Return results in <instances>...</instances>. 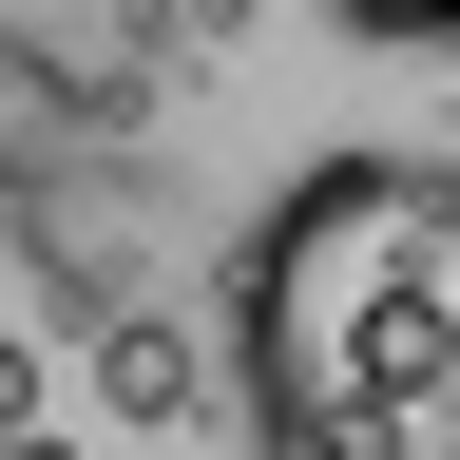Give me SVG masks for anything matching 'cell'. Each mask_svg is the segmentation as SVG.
<instances>
[{
	"instance_id": "5",
	"label": "cell",
	"mask_w": 460,
	"mask_h": 460,
	"mask_svg": "<svg viewBox=\"0 0 460 460\" xmlns=\"http://www.w3.org/2000/svg\"><path fill=\"white\" fill-rule=\"evenodd\" d=\"M39 402H58V365H39V345H20V326H0V441H20V422H39Z\"/></svg>"
},
{
	"instance_id": "7",
	"label": "cell",
	"mask_w": 460,
	"mask_h": 460,
	"mask_svg": "<svg viewBox=\"0 0 460 460\" xmlns=\"http://www.w3.org/2000/svg\"><path fill=\"white\" fill-rule=\"evenodd\" d=\"M0 460H96V441H58V422H20V441H0Z\"/></svg>"
},
{
	"instance_id": "4",
	"label": "cell",
	"mask_w": 460,
	"mask_h": 460,
	"mask_svg": "<svg viewBox=\"0 0 460 460\" xmlns=\"http://www.w3.org/2000/svg\"><path fill=\"white\" fill-rule=\"evenodd\" d=\"M345 39H402V58H460V0H326Z\"/></svg>"
},
{
	"instance_id": "1",
	"label": "cell",
	"mask_w": 460,
	"mask_h": 460,
	"mask_svg": "<svg viewBox=\"0 0 460 460\" xmlns=\"http://www.w3.org/2000/svg\"><path fill=\"white\" fill-rule=\"evenodd\" d=\"M230 384H250V422L460 460V172L307 154L230 230Z\"/></svg>"
},
{
	"instance_id": "6",
	"label": "cell",
	"mask_w": 460,
	"mask_h": 460,
	"mask_svg": "<svg viewBox=\"0 0 460 460\" xmlns=\"http://www.w3.org/2000/svg\"><path fill=\"white\" fill-rule=\"evenodd\" d=\"M250 460H365V441H326V422H250Z\"/></svg>"
},
{
	"instance_id": "3",
	"label": "cell",
	"mask_w": 460,
	"mask_h": 460,
	"mask_svg": "<svg viewBox=\"0 0 460 460\" xmlns=\"http://www.w3.org/2000/svg\"><path fill=\"white\" fill-rule=\"evenodd\" d=\"M77 154H96V96L58 77V39H0V172L39 192V172H77Z\"/></svg>"
},
{
	"instance_id": "2",
	"label": "cell",
	"mask_w": 460,
	"mask_h": 460,
	"mask_svg": "<svg viewBox=\"0 0 460 460\" xmlns=\"http://www.w3.org/2000/svg\"><path fill=\"white\" fill-rule=\"evenodd\" d=\"M77 384H96V422H135V441H172V422L211 402V365H192V326H172V307H115V326L77 345Z\"/></svg>"
}]
</instances>
